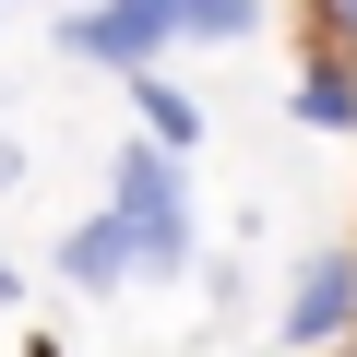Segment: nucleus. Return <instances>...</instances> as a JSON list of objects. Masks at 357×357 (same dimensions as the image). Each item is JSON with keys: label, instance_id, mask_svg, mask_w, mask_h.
<instances>
[{"label": "nucleus", "instance_id": "7", "mask_svg": "<svg viewBox=\"0 0 357 357\" xmlns=\"http://www.w3.org/2000/svg\"><path fill=\"white\" fill-rule=\"evenodd\" d=\"M178 24L191 36H250V0H178Z\"/></svg>", "mask_w": 357, "mask_h": 357}, {"label": "nucleus", "instance_id": "3", "mask_svg": "<svg viewBox=\"0 0 357 357\" xmlns=\"http://www.w3.org/2000/svg\"><path fill=\"white\" fill-rule=\"evenodd\" d=\"M357 310V262H310L298 274V298H286V333L298 345H333V321Z\"/></svg>", "mask_w": 357, "mask_h": 357}, {"label": "nucleus", "instance_id": "4", "mask_svg": "<svg viewBox=\"0 0 357 357\" xmlns=\"http://www.w3.org/2000/svg\"><path fill=\"white\" fill-rule=\"evenodd\" d=\"M60 274H72V286H119V274H131V227H119V215L72 227V238H60Z\"/></svg>", "mask_w": 357, "mask_h": 357}, {"label": "nucleus", "instance_id": "5", "mask_svg": "<svg viewBox=\"0 0 357 357\" xmlns=\"http://www.w3.org/2000/svg\"><path fill=\"white\" fill-rule=\"evenodd\" d=\"M143 119H155L167 143H203V107H191V96H178V84H143Z\"/></svg>", "mask_w": 357, "mask_h": 357}, {"label": "nucleus", "instance_id": "9", "mask_svg": "<svg viewBox=\"0 0 357 357\" xmlns=\"http://www.w3.org/2000/svg\"><path fill=\"white\" fill-rule=\"evenodd\" d=\"M0 298H13V262H0Z\"/></svg>", "mask_w": 357, "mask_h": 357}, {"label": "nucleus", "instance_id": "2", "mask_svg": "<svg viewBox=\"0 0 357 357\" xmlns=\"http://www.w3.org/2000/svg\"><path fill=\"white\" fill-rule=\"evenodd\" d=\"M167 24H178V0H107V13H84V24H72V48H84V60H119V72H131V60H143V48L167 36Z\"/></svg>", "mask_w": 357, "mask_h": 357}, {"label": "nucleus", "instance_id": "6", "mask_svg": "<svg viewBox=\"0 0 357 357\" xmlns=\"http://www.w3.org/2000/svg\"><path fill=\"white\" fill-rule=\"evenodd\" d=\"M298 107H310V119H333V131H345V119H357V84H345V72H310V84H298Z\"/></svg>", "mask_w": 357, "mask_h": 357}, {"label": "nucleus", "instance_id": "1", "mask_svg": "<svg viewBox=\"0 0 357 357\" xmlns=\"http://www.w3.org/2000/svg\"><path fill=\"white\" fill-rule=\"evenodd\" d=\"M119 227H131V262H143V274H178V262H191V215H178L155 143H131V155H119Z\"/></svg>", "mask_w": 357, "mask_h": 357}, {"label": "nucleus", "instance_id": "8", "mask_svg": "<svg viewBox=\"0 0 357 357\" xmlns=\"http://www.w3.org/2000/svg\"><path fill=\"white\" fill-rule=\"evenodd\" d=\"M321 36H333V48H357V0H321Z\"/></svg>", "mask_w": 357, "mask_h": 357}]
</instances>
